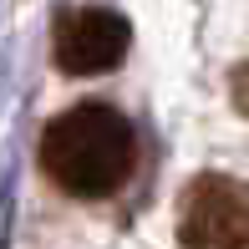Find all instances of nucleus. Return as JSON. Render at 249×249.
I'll return each instance as SVG.
<instances>
[{
  "label": "nucleus",
  "instance_id": "nucleus-4",
  "mask_svg": "<svg viewBox=\"0 0 249 249\" xmlns=\"http://www.w3.org/2000/svg\"><path fill=\"white\" fill-rule=\"evenodd\" d=\"M229 92H234V107H239V117H249V66H239V71H234Z\"/></svg>",
  "mask_w": 249,
  "mask_h": 249
},
{
  "label": "nucleus",
  "instance_id": "nucleus-3",
  "mask_svg": "<svg viewBox=\"0 0 249 249\" xmlns=\"http://www.w3.org/2000/svg\"><path fill=\"white\" fill-rule=\"evenodd\" d=\"M127 41H132V26L127 16L107 5H87V10H71V16L56 26V66L66 76H102L127 56Z\"/></svg>",
  "mask_w": 249,
  "mask_h": 249
},
{
  "label": "nucleus",
  "instance_id": "nucleus-1",
  "mask_svg": "<svg viewBox=\"0 0 249 249\" xmlns=\"http://www.w3.org/2000/svg\"><path fill=\"white\" fill-rule=\"evenodd\" d=\"M138 132L107 102H82L61 112L41 132V168L71 198H107L132 178Z\"/></svg>",
  "mask_w": 249,
  "mask_h": 249
},
{
  "label": "nucleus",
  "instance_id": "nucleus-2",
  "mask_svg": "<svg viewBox=\"0 0 249 249\" xmlns=\"http://www.w3.org/2000/svg\"><path fill=\"white\" fill-rule=\"evenodd\" d=\"M178 249H249V183L198 173L178 203Z\"/></svg>",
  "mask_w": 249,
  "mask_h": 249
}]
</instances>
